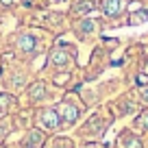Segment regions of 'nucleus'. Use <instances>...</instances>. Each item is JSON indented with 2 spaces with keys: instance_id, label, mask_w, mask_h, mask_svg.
I'll list each match as a JSON object with an SVG mask.
<instances>
[{
  "instance_id": "2eb2a0df",
  "label": "nucleus",
  "mask_w": 148,
  "mask_h": 148,
  "mask_svg": "<svg viewBox=\"0 0 148 148\" xmlns=\"http://www.w3.org/2000/svg\"><path fill=\"white\" fill-rule=\"evenodd\" d=\"M57 2H63V0H57Z\"/></svg>"
},
{
  "instance_id": "6e6552de",
  "label": "nucleus",
  "mask_w": 148,
  "mask_h": 148,
  "mask_svg": "<svg viewBox=\"0 0 148 148\" xmlns=\"http://www.w3.org/2000/svg\"><path fill=\"white\" fill-rule=\"evenodd\" d=\"M92 11H94L92 0H76L74 7H72V13H76V15H87V13H92Z\"/></svg>"
},
{
  "instance_id": "ddd939ff",
  "label": "nucleus",
  "mask_w": 148,
  "mask_h": 148,
  "mask_svg": "<svg viewBox=\"0 0 148 148\" xmlns=\"http://www.w3.org/2000/svg\"><path fill=\"white\" fill-rule=\"evenodd\" d=\"M0 5H5V7H9V5H13V0H0Z\"/></svg>"
},
{
  "instance_id": "f03ea898",
  "label": "nucleus",
  "mask_w": 148,
  "mask_h": 148,
  "mask_svg": "<svg viewBox=\"0 0 148 148\" xmlns=\"http://www.w3.org/2000/svg\"><path fill=\"white\" fill-rule=\"evenodd\" d=\"M39 126L44 131H57L61 126V120H59V113H57L55 107H48V109H42L39 111Z\"/></svg>"
},
{
  "instance_id": "4468645a",
  "label": "nucleus",
  "mask_w": 148,
  "mask_h": 148,
  "mask_svg": "<svg viewBox=\"0 0 148 148\" xmlns=\"http://www.w3.org/2000/svg\"><path fill=\"white\" fill-rule=\"evenodd\" d=\"M83 148H98L96 144H87V146H83Z\"/></svg>"
},
{
  "instance_id": "9b49d317",
  "label": "nucleus",
  "mask_w": 148,
  "mask_h": 148,
  "mask_svg": "<svg viewBox=\"0 0 148 148\" xmlns=\"http://www.w3.org/2000/svg\"><path fill=\"white\" fill-rule=\"evenodd\" d=\"M94 26H96L94 22H83V24H79V33H81V35H83V31L89 33V28H94Z\"/></svg>"
},
{
  "instance_id": "423d86ee",
  "label": "nucleus",
  "mask_w": 148,
  "mask_h": 148,
  "mask_svg": "<svg viewBox=\"0 0 148 148\" xmlns=\"http://www.w3.org/2000/svg\"><path fill=\"white\" fill-rule=\"evenodd\" d=\"M124 9V0H102V13L109 18H116Z\"/></svg>"
},
{
  "instance_id": "f257e3e1",
  "label": "nucleus",
  "mask_w": 148,
  "mask_h": 148,
  "mask_svg": "<svg viewBox=\"0 0 148 148\" xmlns=\"http://www.w3.org/2000/svg\"><path fill=\"white\" fill-rule=\"evenodd\" d=\"M55 109H57V113H59L61 124H65V126L74 124V122L79 120V116H81V109L74 105L72 100H63V102H59Z\"/></svg>"
},
{
  "instance_id": "39448f33",
  "label": "nucleus",
  "mask_w": 148,
  "mask_h": 148,
  "mask_svg": "<svg viewBox=\"0 0 148 148\" xmlns=\"http://www.w3.org/2000/svg\"><path fill=\"white\" fill-rule=\"evenodd\" d=\"M44 133L39 129H33V131H28L26 133V137L22 139V148H39L44 144Z\"/></svg>"
},
{
  "instance_id": "20e7f679",
  "label": "nucleus",
  "mask_w": 148,
  "mask_h": 148,
  "mask_svg": "<svg viewBox=\"0 0 148 148\" xmlns=\"http://www.w3.org/2000/svg\"><path fill=\"white\" fill-rule=\"evenodd\" d=\"M48 61H50V65H55V68H68L72 57H70L63 48H55V50L48 55Z\"/></svg>"
},
{
  "instance_id": "f8f14e48",
  "label": "nucleus",
  "mask_w": 148,
  "mask_h": 148,
  "mask_svg": "<svg viewBox=\"0 0 148 148\" xmlns=\"http://www.w3.org/2000/svg\"><path fill=\"white\" fill-rule=\"evenodd\" d=\"M7 133H9V126H7L2 120H0V142H2V139L7 137Z\"/></svg>"
},
{
  "instance_id": "7ed1b4c3",
  "label": "nucleus",
  "mask_w": 148,
  "mask_h": 148,
  "mask_svg": "<svg viewBox=\"0 0 148 148\" xmlns=\"http://www.w3.org/2000/svg\"><path fill=\"white\" fill-rule=\"evenodd\" d=\"M15 48H18L22 55H35L37 52V39L33 33H18L15 35Z\"/></svg>"
},
{
  "instance_id": "9d476101",
  "label": "nucleus",
  "mask_w": 148,
  "mask_h": 148,
  "mask_svg": "<svg viewBox=\"0 0 148 148\" xmlns=\"http://www.w3.org/2000/svg\"><path fill=\"white\" fill-rule=\"evenodd\" d=\"M50 148H72L70 139H63V137H55L50 142Z\"/></svg>"
},
{
  "instance_id": "0eeeda50",
  "label": "nucleus",
  "mask_w": 148,
  "mask_h": 148,
  "mask_svg": "<svg viewBox=\"0 0 148 148\" xmlns=\"http://www.w3.org/2000/svg\"><path fill=\"white\" fill-rule=\"evenodd\" d=\"M46 98V85L42 83V81H37V83H33L31 87H28V100L31 102H39Z\"/></svg>"
},
{
  "instance_id": "1a4fd4ad",
  "label": "nucleus",
  "mask_w": 148,
  "mask_h": 148,
  "mask_svg": "<svg viewBox=\"0 0 148 148\" xmlns=\"http://www.w3.org/2000/svg\"><path fill=\"white\" fill-rule=\"evenodd\" d=\"M11 102H13V98H11L9 94H0V113H5L11 107Z\"/></svg>"
}]
</instances>
